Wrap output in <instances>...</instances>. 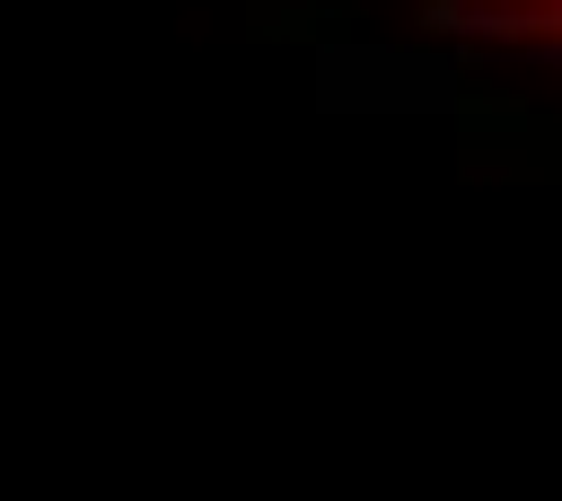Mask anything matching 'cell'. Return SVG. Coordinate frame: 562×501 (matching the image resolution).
<instances>
[{"mask_svg":"<svg viewBox=\"0 0 562 501\" xmlns=\"http://www.w3.org/2000/svg\"><path fill=\"white\" fill-rule=\"evenodd\" d=\"M422 18L483 35V44H518V53H562V0H422Z\"/></svg>","mask_w":562,"mask_h":501,"instance_id":"6da1fadb","label":"cell"}]
</instances>
